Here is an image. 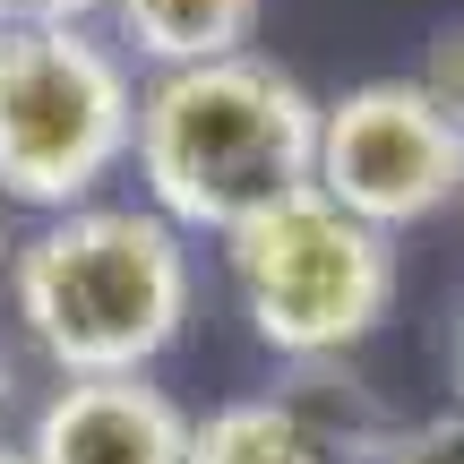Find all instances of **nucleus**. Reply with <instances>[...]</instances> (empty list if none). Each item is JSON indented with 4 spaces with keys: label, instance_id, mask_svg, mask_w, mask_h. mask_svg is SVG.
I'll use <instances>...</instances> for the list:
<instances>
[{
    "label": "nucleus",
    "instance_id": "1",
    "mask_svg": "<svg viewBox=\"0 0 464 464\" xmlns=\"http://www.w3.org/2000/svg\"><path fill=\"white\" fill-rule=\"evenodd\" d=\"M189 241L155 207H69L9 249V301L26 344L61 379H147L189 327Z\"/></svg>",
    "mask_w": 464,
    "mask_h": 464
},
{
    "label": "nucleus",
    "instance_id": "2",
    "mask_svg": "<svg viewBox=\"0 0 464 464\" xmlns=\"http://www.w3.org/2000/svg\"><path fill=\"white\" fill-rule=\"evenodd\" d=\"M138 181L172 232H232L266 198L310 181L318 164V95L266 52L207 69H164L138 86Z\"/></svg>",
    "mask_w": 464,
    "mask_h": 464
},
{
    "label": "nucleus",
    "instance_id": "3",
    "mask_svg": "<svg viewBox=\"0 0 464 464\" xmlns=\"http://www.w3.org/2000/svg\"><path fill=\"white\" fill-rule=\"evenodd\" d=\"M224 266L241 318L266 353L327 370L396 310V241L327 198L318 181L266 198L258 216L224 232Z\"/></svg>",
    "mask_w": 464,
    "mask_h": 464
},
{
    "label": "nucleus",
    "instance_id": "4",
    "mask_svg": "<svg viewBox=\"0 0 464 464\" xmlns=\"http://www.w3.org/2000/svg\"><path fill=\"white\" fill-rule=\"evenodd\" d=\"M138 86L121 44L86 26H9L0 34V198L34 216L95 207L130 164Z\"/></svg>",
    "mask_w": 464,
    "mask_h": 464
},
{
    "label": "nucleus",
    "instance_id": "5",
    "mask_svg": "<svg viewBox=\"0 0 464 464\" xmlns=\"http://www.w3.org/2000/svg\"><path fill=\"white\" fill-rule=\"evenodd\" d=\"M310 181L344 216L396 241L404 224L439 216L464 198V138L439 121V103L413 78H370L318 103V164Z\"/></svg>",
    "mask_w": 464,
    "mask_h": 464
},
{
    "label": "nucleus",
    "instance_id": "6",
    "mask_svg": "<svg viewBox=\"0 0 464 464\" xmlns=\"http://www.w3.org/2000/svg\"><path fill=\"white\" fill-rule=\"evenodd\" d=\"M387 421L362 404V387L310 370L301 387H266V396H232L207 421H189L181 464H370Z\"/></svg>",
    "mask_w": 464,
    "mask_h": 464
},
{
    "label": "nucleus",
    "instance_id": "7",
    "mask_svg": "<svg viewBox=\"0 0 464 464\" xmlns=\"http://www.w3.org/2000/svg\"><path fill=\"white\" fill-rule=\"evenodd\" d=\"M189 413L147 379H61L26 430V464H181Z\"/></svg>",
    "mask_w": 464,
    "mask_h": 464
},
{
    "label": "nucleus",
    "instance_id": "8",
    "mask_svg": "<svg viewBox=\"0 0 464 464\" xmlns=\"http://www.w3.org/2000/svg\"><path fill=\"white\" fill-rule=\"evenodd\" d=\"M266 0H112L121 26V61H147L155 78L164 69H207V61H241L258 44Z\"/></svg>",
    "mask_w": 464,
    "mask_h": 464
},
{
    "label": "nucleus",
    "instance_id": "9",
    "mask_svg": "<svg viewBox=\"0 0 464 464\" xmlns=\"http://www.w3.org/2000/svg\"><path fill=\"white\" fill-rule=\"evenodd\" d=\"M370 464H464V413H430L413 430H387Z\"/></svg>",
    "mask_w": 464,
    "mask_h": 464
},
{
    "label": "nucleus",
    "instance_id": "10",
    "mask_svg": "<svg viewBox=\"0 0 464 464\" xmlns=\"http://www.w3.org/2000/svg\"><path fill=\"white\" fill-rule=\"evenodd\" d=\"M413 86L439 103V121L464 138V26H448V34L430 44V61H421V78H413Z\"/></svg>",
    "mask_w": 464,
    "mask_h": 464
},
{
    "label": "nucleus",
    "instance_id": "11",
    "mask_svg": "<svg viewBox=\"0 0 464 464\" xmlns=\"http://www.w3.org/2000/svg\"><path fill=\"white\" fill-rule=\"evenodd\" d=\"M95 9H112V0H0V34L9 26H86Z\"/></svg>",
    "mask_w": 464,
    "mask_h": 464
},
{
    "label": "nucleus",
    "instance_id": "12",
    "mask_svg": "<svg viewBox=\"0 0 464 464\" xmlns=\"http://www.w3.org/2000/svg\"><path fill=\"white\" fill-rule=\"evenodd\" d=\"M9 413H17V362L0 353V421H9Z\"/></svg>",
    "mask_w": 464,
    "mask_h": 464
},
{
    "label": "nucleus",
    "instance_id": "13",
    "mask_svg": "<svg viewBox=\"0 0 464 464\" xmlns=\"http://www.w3.org/2000/svg\"><path fill=\"white\" fill-rule=\"evenodd\" d=\"M456 413H464V335H456Z\"/></svg>",
    "mask_w": 464,
    "mask_h": 464
},
{
    "label": "nucleus",
    "instance_id": "14",
    "mask_svg": "<svg viewBox=\"0 0 464 464\" xmlns=\"http://www.w3.org/2000/svg\"><path fill=\"white\" fill-rule=\"evenodd\" d=\"M0 464H26V448H9V439H0Z\"/></svg>",
    "mask_w": 464,
    "mask_h": 464
},
{
    "label": "nucleus",
    "instance_id": "15",
    "mask_svg": "<svg viewBox=\"0 0 464 464\" xmlns=\"http://www.w3.org/2000/svg\"><path fill=\"white\" fill-rule=\"evenodd\" d=\"M9 249H17V241H9V224H0V266H9Z\"/></svg>",
    "mask_w": 464,
    "mask_h": 464
},
{
    "label": "nucleus",
    "instance_id": "16",
    "mask_svg": "<svg viewBox=\"0 0 464 464\" xmlns=\"http://www.w3.org/2000/svg\"><path fill=\"white\" fill-rule=\"evenodd\" d=\"M456 207H464V198H456Z\"/></svg>",
    "mask_w": 464,
    "mask_h": 464
}]
</instances>
